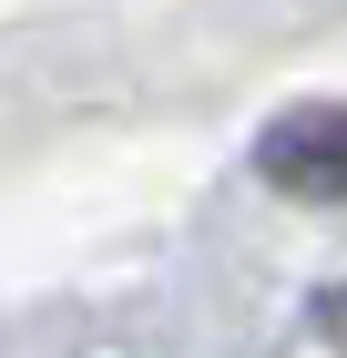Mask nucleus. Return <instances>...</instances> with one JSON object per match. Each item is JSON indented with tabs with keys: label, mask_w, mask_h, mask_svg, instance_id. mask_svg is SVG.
Segmentation results:
<instances>
[{
	"label": "nucleus",
	"mask_w": 347,
	"mask_h": 358,
	"mask_svg": "<svg viewBox=\"0 0 347 358\" xmlns=\"http://www.w3.org/2000/svg\"><path fill=\"white\" fill-rule=\"evenodd\" d=\"M256 174L276 194H307V205H347V103H296L266 123L256 143Z\"/></svg>",
	"instance_id": "f257e3e1"
}]
</instances>
